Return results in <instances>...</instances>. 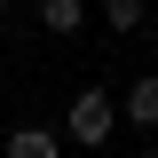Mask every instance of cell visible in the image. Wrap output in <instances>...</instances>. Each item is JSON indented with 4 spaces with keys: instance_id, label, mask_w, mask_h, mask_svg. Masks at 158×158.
Segmentation results:
<instances>
[{
    "instance_id": "1",
    "label": "cell",
    "mask_w": 158,
    "mask_h": 158,
    "mask_svg": "<svg viewBox=\"0 0 158 158\" xmlns=\"http://www.w3.org/2000/svg\"><path fill=\"white\" fill-rule=\"evenodd\" d=\"M111 127H118V103L103 95V87H79L71 111H63V135H71L79 150H95V142H111Z\"/></svg>"
},
{
    "instance_id": "2",
    "label": "cell",
    "mask_w": 158,
    "mask_h": 158,
    "mask_svg": "<svg viewBox=\"0 0 158 158\" xmlns=\"http://www.w3.org/2000/svg\"><path fill=\"white\" fill-rule=\"evenodd\" d=\"M32 16H40V32H56V40H71L79 24H87V0H32Z\"/></svg>"
},
{
    "instance_id": "3",
    "label": "cell",
    "mask_w": 158,
    "mask_h": 158,
    "mask_svg": "<svg viewBox=\"0 0 158 158\" xmlns=\"http://www.w3.org/2000/svg\"><path fill=\"white\" fill-rule=\"evenodd\" d=\"M118 118H135V127H158V71H142L135 87H127V103H118Z\"/></svg>"
},
{
    "instance_id": "4",
    "label": "cell",
    "mask_w": 158,
    "mask_h": 158,
    "mask_svg": "<svg viewBox=\"0 0 158 158\" xmlns=\"http://www.w3.org/2000/svg\"><path fill=\"white\" fill-rule=\"evenodd\" d=\"M8 158H63V135H48V127H16V135H8Z\"/></svg>"
},
{
    "instance_id": "5",
    "label": "cell",
    "mask_w": 158,
    "mask_h": 158,
    "mask_svg": "<svg viewBox=\"0 0 158 158\" xmlns=\"http://www.w3.org/2000/svg\"><path fill=\"white\" fill-rule=\"evenodd\" d=\"M142 8H150V0H103V24H111V32H135Z\"/></svg>"
},
{
    "instance_id": "6",
    "label": "cell",
    "mask_w": 158,
    "mask_h": 158,
    "mask_svg": "<svg viewBox=\"0 0 158 158\" xmlns=\"http://www.w3.org/2000/svg\"><path fill=\"white\" fill-rule=\"evenodd\" d=\"M142 158H158V150H142Z\"/></svg>"
},
{
    "instance_id": "7",
    "label": "cell",
    "mask_w": 158,
    "mask_h": 158,
    "mask_svg": "<svg viewBox=\"0 0 158 158\" xmlns=\"http://www.w3.org/2000/svg\"><path fill=\"white\" fill-rule=\"evenodd\" d=\"M0 8H8V0H0Z\"/></svg>"
},
{
    "instance_id": "8",
    "label": "cell",
    "mask_w": 158,
    "mask_h": 158,
    "mask_svg": "<svg viewBox=\"0 0 158 158\" xmlns=\"http://www.w3.org/2000/svg\"><path fill=\"white\" fill-rule=\"evenodd\" d=\"M150 8H158V0H150Z\"/></svg>"
}]
</instances>
